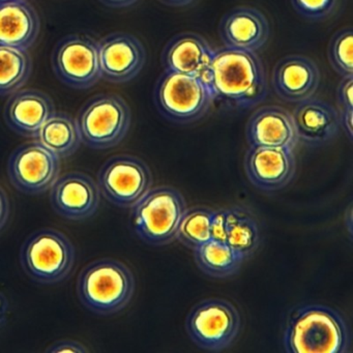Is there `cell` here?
Returning <instances> with one entry per match:
<instances>
[{"label": "cell", "mask_w": 353, "mask_h": 353, "mask_svg": "<svg viewBox=\"0 0 353 353\" xmlns=\"http://www.w3.org/2000/svg\"><path fill=\"white\" fill-rule=\"evenodd\" d=\"M241 330V315L231 301L206 299L196 303L185 320L192 342L202 350L220 352L232 346Z\"/></svg>", "instance_id": "cell-8"}, {"label": "cell", "mask_w": 353, "mask_h": 353, "mask_svg": "<svg viewBox=\"0 0 353 353\" xmlns=\"http://www.w3.org/2000/svg\"><path fill=\"white\" fill-rule=\"evenodd\" d=\"M353 75L342 77L336 88V101L338 111L353 110Z\"/></svg>", "instance_id": "cell-29"}, {"label": "cell", "mask_w": 353, "mask_h": 353, "mask_svg": "<svg viewBox=\"0 0 353 353\" xmlns=\"http://www.w3.org/2000/svg\"><path fill=\"white\" fill-rule=\"evenodd\" d=\"M219 34L226 48L257 53L270 39V22L256 8L237 7L223 16Z\"/></svg>", "instance_id": "cell-16"}, {"label": "cell", "mask_w": 353, "mask_h": 353, "mask_svg": "<svg viewBox=\"0 0 353 353\" xmlns=\"http://www.w3.org/2000/svg\"><path fill=\"white\" fill-rule=\"evenodd\" d=\"M82 143L104 150L119 145L129 133L132 113L121 96L102 94L88 101L76 119Z\"/></svg>", "instance_id": "cell-7"}, {"label": "cell", "mask_w": 353, "mask_h": 353, "mask_svg": "<svg viewBox=\"0 0 353 353\" xmlns=\"http://www.w3.org/2000/svg\"><path fill=\"white\" fill-rule=\"evenodd\" d=\"M196 265L206 276L214 279H228L241 270L245 260L230 245L210 239L194 250Z\"/></svg>", "instance_id": "cell-24"}, {"label": "cell", "mask_w": 353, "mask_h": 353, "mask_svg": "<svg viewBox=\"0 0 353 353\" xmlns=\"http://www.w3.org/2000/svg\"><path fill=\"white\" fill-rule=\"evenodd\" d=\"M61 352L88 353L90 349L82 343L74 340L57 341L46 349V353Z\"/></svg>", "instance_id": "cell-31"}, {"label": "cell", "mask_w": 353, "mask_h": 353, "mask_svg": "<svg viewBox=\"0 0 353 353\" xmlns=\"http://www.w3.org/2000/svg\"><path fill=\"white\" fill-rule=\"evenodd\" d=\"M36 140L61 160L76 154L82 143L77 121L63 112H55L43 125Z\"/></svg>", "instance_id": "cell-22"}, {"label": "cell", "mask_w": 353, "mask_h": 353, "mask_svg": "<svg viewBox=\"0 0 353 353\" xmlns=\"http://www.w3.org/2000/svg\"><path fill=\"white\" fill-rule=\"evenodd\" d=\"M210 86L193 76L167 72L154 88V103L162 117L179 125H189L208 114L214 104Z\"/></svg>", "instance_id": "cell-6"}, {"label": "cell", "mask_w": 353, "mask_h": 353, "mask_svg": "<svg viewBox=\"0 0 353 353\" xmlns=\"http://www.w3.org/2000/svg\"><path fill=\"white\" fill-rule=\"evenodd\" d=\"M6 1H12V0H0V3H6Z\"/></svg>", "instance_id": "cell-36"}, {"label": "cell", "mask_w": 353, "mask_h": 353, "mask_svg": "<svg viewBox=\"0 0 353 353\" xmlns=\"http://www.w3.org/2000/svg\"><path fill=\"white\" fill-rule=\"evenodd\" d=\"M227 208L214 210L212 219V239L226 243Z\"/></svg>", "instance_id": "cell-30"}, {"label": "cell", "mask_w": 353, "mask_h": 353, "mask_svg": "<svg viewBox=\"0 0 353 353\" xmlns=\"http://www.w3.org/2000/svg\"><path fill=\"white\" fill-rule=\"evenodd\" d=\"M185 210L187 202L179 190L168 185L152 187L132 208L134 231L148 245H170L175 241L177 227Z\"/></svg>", "instance_id": "cell-4"}, {"label": "cell", "mask_w": 353, "mask_h": 353, "mask_svg": "<svg viewBox=\"0 0 353 353\" xmlns=\"http://www.w3.org/2000/svg\"><path fill=\"white\" fill-rule=\"evenodd\" d=\"M245 136L250 146L295 150L299 144L292 113L276 105L257 109L248 121Z\"/></svg>", "instance_id": "cell-18"}, {"label": "cell", "mask_w": 353, "mask_h": 353, "mask_svg": "<svg viewBox=\"0 0 353 353\" xmlns=\"http://www.w3.org/2000/svg\"><path fill=\"white\" fill-rule=\"evenodd\" d=\"M55 106L50 97L41 90H18L5 107L7 125L24 137L36 138L45 123L52 117Z\"/></svg>", "instance_id": "cell-20"}, {"label": "cell", "mask_w": 353, "mask_h": 353, "mask_svg": "<svg viewBox=\"0 0 353 353\" xmlns=\"http://www.w3.org/2000/svg\"><path fill=\"white\" fill-rule=\"evenodd\" d=\"M327 54L330 65L341 77L353 75V32L350 28H342L332 36Z\"/></svg>", "instance_id": "cell-27"}, {"label": "cell", "mask_w": 353, "mask_h": 353, "mask_svg": "<svg viewBox=\"0 0 353 353\" xmlns=\"http://www.w3.org/2000/svg\"><path fill=\"white\" fill-rule=\"evenodd\" d=\"M293 9L310 21H322L336 13L340 0H291Z\"/></svg>", "instance_id": "cell-28"}, {"label": "cell", "mask_w": 353, "mask_h": 353, "mask_svg": "<svg viewBox=\"0 0 353 353\" xmlns=\"http://www.w3.org/2000/svg\"><path fill=\"white\" fill-rule=\"evenodd\" d=\"M214 54L216 50L203 37L195 32H183L165 46L162 63L165 71L200 78L208 84Z\"/></svg>", "instance_id": "cell-17"}, {"label": "cell", "mask_w": 353, "mask_h": 353, "mask_svg": "<svg viewBox=\"0 0 353 353\" xmlns=\"http://www.w3.org/2000/svg\"><path fill=\"white\" fill-rule=\"evenodd\" d=\"M283 346L287 353H349L350 330L344 316L334 307L301 305L287 316Z\"/></svg>", "instance_id": "cell-2"}, {"label": "cell", "mask_w": 353, "mask_h": 353, "mask_svg": "<svg viewBox=\"0 0 353 353\" xmlns=\"http://www.w3.org/2000/svg\"><path fill=\"white\" fill-rule=\"evenodd\" d=\"M160 1L169 7L181 8L191 5L195 0H160Z\"/></svg>", "instance_id": "cell-35"}, {"label": "cell", "mask_w": 353, "mask_h": 353, "mask_svg": "<svg viewBox=\"0 0 353 353\" xmlns=\"http://www.w3.org/2000/svg\"><path fill=\"white\" fill-rule=\"evenodd\" d=\"M320 80L321 75L317 63L303 55H287L272 70L274 92L287 103L297 104L314 97Z\"/></svg>", "instance_id": "cell-15"}, {"label": "cell", "mask_w": 353, "mask_h": 353, "mask_svg": "<svg viewBox=\"0 0 353 353\" xmlns=\"http://www.w3.org/2000/svg\"><path fill=\"white\" fill-rule=\"evenodd\" d=\"M61 170V159L38 140L16 148L8 163V176L12 185L28 195L49 191Z\"/></svg>", "instance_id": "cell-11"}, {"label": "cell", "mask_w": 353, "mask_h": 353, "mask_svg": "<svg viewBox=\"0 0 353 353\" xmlns=\"http://www.w3.org/2000/svg\"><path fill=\"white\" fill-rule=\"evenodd\" d=\"M101 196L98 183L80 171L59 175L50 189L53 210L63 218L75 222H82L96 214Z\"/></svg>", "instance_id": "cell-12"}, {"label": "cell", "mask_w": 353, "mask_h": 353, "mask_svg": "<svg viewBox=\"0 0 353 353\" xmlns=\"http://www.w3.org/2000/svg\"><path fill=\"white\" fill-rule=\"evenodd\" d=\"M135 289V276L131 268L112 258L90 262L78 276L80 301L98 315H113L123 311L131 303Z\"/></svg>", "instance_id": "cell-3"}, {"label": "cell", "mask_w": 353, "mask_h": 353, "mask_svg": "<svg viewBox=\"0 0 353 353\" xmlns=\"http://www.w3.org/2000/svg\"><path fill=\"white\" fill-rule=\"evenodd\" d=\"M32 74L28 50L0 46V96H9L23 88Z\"/></svg>", "instance_id": "cell-25"}, {"label": "cell", "mask_w": 353, "mask_h": 353, "mask_svg": "<svg viewBox=\"0 0 353 353\" xmlns=\"http://www.w3.org/2000/svg\"><path fill=\"white\" fill-rule=\"evenodd\" d=\"M208 84L216 100L235 109L254 108L268 97L263 63L256 53L247 51L216 50Z\"/></svg>", "instance_id": "cell-1"}, {"label": "cell", "mask_w": 353, "mask_h": 353, "mask_svg": "<svg viewBox=\"0 0 353 353\" xmlns=\"http://www.w3.org/2000/svg\"><path fill=\"white\" fill-rule=\"evenodd\" d=\"M97 183L107 201L117 208H132L152 187V174L141 159L119 154L104 163Z\"/></svg>", "instance_id": "cell-9"}, {"label": "cell", "mask_w": 353, "mask_h": 353, "mask_svg": "<svg viewBox=\"0 0 353 353\" xmlns=\"http://www.w3.org/2000/svg\"><path fill=\"white\" fill-rule=\"evenodd\" d=\"M22 268L34 282L53 285L71 274L76 251L71 239L53 228H44L30 234L20 251Z\"/></svg>", "instance_id": "cell-5"}, {"label": "cell", "mask_w": 353, "mask_h": 353, "mask_svg": "<svg viewBox=\"0 0 353 353\" xmlns=\"http://www.w3.org/2000/svg\"><path fill=\"white\" fill-rule=\"evenodd\" d=\"M340 125L350 141L353 137V110L338 111Z\"/></svg>", "instance_id": "cell-33"}, {"label": "cell", "mask_w": 353, "mask_h": 353, "mask_svg": "<svg viewBox=\"0 0 353 353\" xmlns=\"http://www.w3.org/2000/svg\"><path fill=\"white\" fill-rule=\"evenodd\" d=\"M243 165L250 183L268 193L286 188L296 172L294 150L287 148L250 146Z\"/></svg>", "instance_id": "cell-14"}, {"label": "cell", "mask_w": 353, "mask_h": 353, "mask_svg": "<svg viewBox=\"0 0 353 353\" xmlns=\"http://www.w3.org/2000/svg\"><path fill=\"white\" fill-rule=\"evenodd\" d=\"M40 30V17L28 0L0 3V46L28 50Z\"/></svg>", "instance_id": "cell-21"}, {"label": "cell", "mask_w": 353, "mask_h": 353, "mask_svg": "<svg viewBox=\"0 0 353 353\" xmlns=\"http://www.w3.org/2000/svg\"><path fill=\"white\" fill-rule=\"evenodd\" d=\"M11 214V203L7 192L0 187V231L5 228Z\"/></svg>", "instance_id": "cell-32"}, {"label": "cell", "mask_w": 353, "mask_h": 353, "mask_svg": "<svg viewBox=\"0 0 353 353\" xmlns=\"http://www.w3.org/2000/svg\"><path fill=\"white\" fill-rule=\"evenodd\" d=\"M292 117L297 140L307 148H320L334 140L340 132L338 110L314 97L297 103Z\"/></svg>", "instance_id": "cell-19"}, {"label": "cell", "mask_w": 353, "mask_h": 353, "mask_svg": "<svg viewBox=\"0 0 353 353\" xmlns=\"http://www.w3.org/2000/svg\"><path fill=\"white\" fill-rule=\"evenodd\" d=\"M59 79L76 90H88L102 79L99 41L88 34H71L55 47L52 57Z\"/></svg>", "instance_id": "cell-10"}, {"label": "cell", "mask_w": 353, "mask_h": 353, "mask_svg": "<svg viewBox=\"0 0 353 353\" xmlns=\"http://www.w3.org/2000/svg\"><path fill=\"white\" fill-rule=\"evenodd\" d=\"M99 57L102 79L115 84L135 79L146 63L143 44L125 32H114L99 41Z\"/></svg>", "instance_id": "cell-13"}, {"label": "cell", "mask_w": 353, "mask_h": 353, "mask_svg": "<svg viewBox=\"0 0 353 353\" xmlns=\"http://www.w3.org/2000/svg\"><path fill=\"white\" fill-rule=\"evenodd\" d=\"M260 241L259 224L251 210L243 206L227 208V245L245 261L257 252Z\"/></svg>", "instance_id": "cell-23"}, {"label": "cell", "mask_w": 353, "mask_h": 353, "mask_svg": "<svg viewBox=\"0 0 353 353\" xmlns=\"http://www.w3.org/2000/svg\"><path fill=\"white\" fill-rule=\"evenodd\" d=\"M107 7L114 8V9H123L135 5L138 0H100Z\"/></svg>", "instance_id": "cell-34"}, {"label": "cell", "mask_w": 353, "mask_h": 353, "mask_svg": "<svg viewBox=\"0 0 353 353\" xmlns=\"http://www.w3.org/2000/svg\"><path fill=\"white\" fill-rule=\"evenodd\" d=\"M214 212V210L206 206L187 208L177 227L175 241L194 251L212 239V219Z\"/></svg>", "instance_id": "cell-26"}]
</instances>
